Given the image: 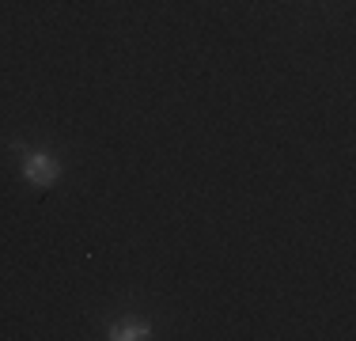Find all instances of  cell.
Masks as SVG:
<instances>
[{"label": "cell", "instance_id": "6da1fadb", "mask_svg": "<svg viewBox=\"0 0 356 341\" xmlns=\"http://www.w3.org/2000/svg\"><path fill=\"white\" fill-rule=\"evenodd\" d=\"M12 152L19 156L23 178H27L31 186H38V190H49V186H54L57 178L65 175V164H61L57 156H49L46 148H27V144L12 141Z\"/></svg>", "mask_w": 356, "mask_h": 341}, {"label": "cell", "instance_id": "7a4b0ae2", "mask_svg": "<svg viewBox=\"0 0 356 341\" xmlns=\"http://www.w3.org/2000/svg\"><path fill=\"white\" fill-rule=\"evenodd\" d=\"M106 338L110 341H140V338H152V322L144 319H118L106 326Z\"/></svg>", "mask_w": 356, "mask_h": 341}]
</instances>
